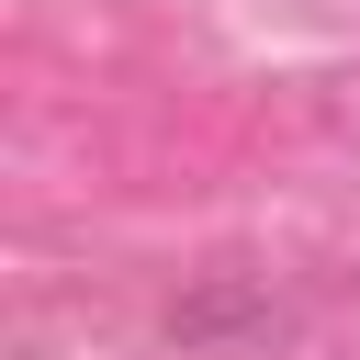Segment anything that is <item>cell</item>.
I'll use <instances>...</instances> for the list:
<instances>
[]
</instances>
